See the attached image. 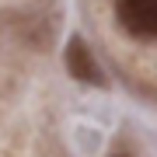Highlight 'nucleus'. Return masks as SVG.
I'll list each match as a JSON object with an SVG mask.
<instances>
[{
	"label": "nucleus",
	"instance_id": "f257e3e1",
	"mask_svg": "<svg viewBox=\"0 0 157 157\" xmlns=\"http://www.w3.org/2000/svg\"><path fill=\"white\" fill-rule=\"evenodd\" d=\"M115 21L133 39H157V0H115Z\"/></svg>",
	"mask_w": 157,
	"mask_h": 157
},
{
	"label": "nucleus",
	"instance_id": "7ed1b4c3",
	"mask_svg": "<svg viewBox=\"0 0 157 157\" xmlns=\"http://www.w3.org/2000/svg\"><path fill=\"white\" fill-rule=\"evenodd\" d=\"M112 157H129V154H112Z\"/></svg>",
	"mask_w": 157,
	"mask_h": 157
},
{
	"label": "nucleus",
	"instance_id": "f03ea898",
	"mask_svg": "<svg viewBox=\"0 0 157 157\" xmlns=\"http://www.w3.org/2000/svg\"><path fill=\"white\" fill-rule=\"evenodd\" d=\"M63 59H67V70H70L73 80H80V84H94V87L105 84V73H101L98 59L91 56L87 42L80 39V35H73V39L67 42V56H63Z\"/></svg>",
	"mask_w": 157,
	"mask_h": 157
}]
</instances>
